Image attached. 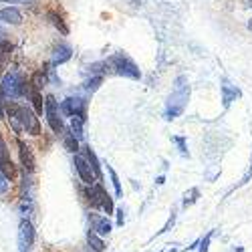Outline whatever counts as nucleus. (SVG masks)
I'll use <instances>...</instances> for the list:
<instances>
[{"label": "nucleus", "instance_id": "f257e3e1", "mask_svg": "<svg viewBox=\"0 0 252 252\" xmlns=\"http://www.w3.org/2000/svg\"><path fill=\"white\" fill-rule=\"evenodd\" d=\"M6 115L10 117V125L16 133H31V135H40V123L38 117L27 107V105H20L16 101H8L6 103Z\"/></svg>", "mask_w": 252, "mask_h": 252}, {"label": "nucleus", "instance_id": "f03ea898", "mask_svg": "<svg viewBox=\"0 0 252 252\" xmlns=\"http://www.w3.org/2000/svg\"><path fill=\"white\" fill-rule=\"evenodd\" d=\"M188 99H190V85H188V79L184 75H180L176 79V85H174V91L167 97V103H165V113L163 117L165 119H176L184 113L186 105H188Z\"/></svg>", "mask_w": 252, "mask_h": 252}, {"label": "nucleus", "instance_id": "7ed1b4c3", "mask_svg": "<svg viewBox=\"0 0 252 252\" xmlns=\"http://www.w3.org/2000/svg\"><path fill=\"white\" fill-rule=\"evenodd\" d=\"M0 89L4 93L6 103L8 101H16L18 97H23L29 93V85L25 83V79L20 77V73H6L0 81Z\"/></svg>", "mask_w": 252, "mask_h": 252}, {"label": "nucleus", "instance_id": "20e7f679", "mask_svg": "<svg viewBox=\"0 0 252 252\" xmlns=\"http://www.w3.org/2000/svg\"><path fill=\"white\" fill-rule=\"evenodd\" d=\"M109 67L117 73V75H121V77H127V79H141V71H139V67L135 65V63L127 57V55H123V53H117V55H113V57H109Z\"/></svg>", "mask_w": 252, "mask_h": 252}, {"label": "nucleus", "instance_id": "39448f33", "mask_svg": "<svg viewBox=\"0 0 252 252\" xmlns=\"http://www.w3.org/2000/svg\"><path fill=\"white\" fill-rule=\"evenodd\" d=\"M45 115H47V121H49L51 129L55 133H63V131H65V123H63V117H61L63 113H61L59 103H57V99L53 95H47L45 97Z\"/></svg>", "mask_w": 252, "mask_h": 252}, {"label": "nucleus", "instance_id": "423d86ee", "mask_svg": "<svg viewBox=\"0 0 252 252\" xmlns=\"http://www.w3.org/2000/svg\"><path fill=\"white\" fill-rule=\"evenodd\" d=\"M61 113L63 115H67V117H79L87 123V101L83 99V97H69L63 101L61 105Z\"/></svg>", "mask_w": 252, "mask_h": 252}, {"label": "nucleus", "instance_id": "0eeeda50", "mask_svg": "<svg viewBox=\"0 0 252 252\" xmlns=\"http://www.w3.org/2000/svg\"><path fill=\"white\" fill-rule=\"evenodd\" d=\"M18 252H31L32 244H34V228L31 224V220L23 218L18 224Z\"/></svg>", "mask_w": 252, "mask_h": 252}, {"label": "nucleus", "instance_id": "6e6552de", "mask_svg": "<svg viewBox=\"0 0 252 252\" xmlns=\"http://www.w3.org/2000/svg\"><path fill=\"white\" fill-rule=\"evenodd\" d=\"M0 172H2L10 182L16 178V165L10 158V152L6 148V141L2 139V135H0Z\"/></svg>", "mask_w": 252, "mask_h": 252}, {"label": "nucleus", "instance_id": "1a4fd4ad", "mask_svg": "<svg viewBox=\"0 0 252 252\" xmlns=\"http://www.w3.org/2000/svg\"><path fill=\"white\" fill-rule=\"evenodd\" d=\"M75 170H77V174H79L81 182H85L87 186L97 184V178H95V174H93V170H91L89 161H87L85 158H83V156H75Z\"/></svg>", "mask_w": 252, "mask_h": 252}, {"label": "nucleus", "instance_id": "9d476101", "mask_svg": "<svg viewBox=\"0 0 252 252\" xmlns=\"http://www.w3.org/2000/svg\"><path fill=\"white\" fill-rule=\"evenodd\" d=\"M18 156H20V165H23L25 174H32L34 172V154L31 150V145H27L25 141L18 139Z\"/></svg>", "mask_w": 252, "mask_h": 252}, {"label": "nucleus", "instance_id": "9b49d317", "mask_svg": "<svg viewBox=\"0 0 252 252\" xmlns=\"http://www.w3.org/2000/svg\"><path fill=\"white\" fill-rule=\"evenodd\" d=\"M89 220H91V230L95 234H99V236H107L109 232H111V222L107 220V216H97V214H91L89 216Z\"/></svg>", "mask_w": 252, "mask_h": 252}, {"label": "nucleus", "instance_id": "f8f14e48", "mask_svg": "<svg viewBox=\"0 0 252 252\" xmlns=\"http://www.w3.org/2000/svg\"><path fill=\"white\" fill-rule=\"evenodd\" d=\"M71 57H73V51H71L69 45H59V47H55V51H53L51 63H53V67H59V65H63V63H67Z\"/></svg>", "mask_w": 252, "mask_h": 252}, {"label": "nucleus", "instance_id": "ddd939ff", "mask_svg": "<svg viewBox=\"0 0 252 252\" xmlns=\"http://www.w3.org/2000/svg\"><path fill=\"white\" fill-rule=\"evenodd\" d=\"M83 154H85V159L89 161V165H91V170H93V174H95L97 182H101V180H103V174H101V163H99V159H97L95 152L89 148V145H85V148H83Z\"/></svg>", "mask_w": 252, "mask_h": 252}, {"label": "nucleus", "instance_id": "4468645a", "mask_svg": "<svg viewBox=\"0 0 252 252\" xmlns=\"http://www.w3.org/2000/svg\"><path fill=\"white\" fill-rule=\"evenodd\" d=\"M0 20L2 23H8V25H20L23 23V14H20L16 8H2L0 10Z\"/></svg>", "mask_w": 252, "mask_h": 252}, {"label": "nucleus", "instance_id": "2eb2a0df", "mask_svg": "<svg viewBox=\"0 0 252 252\" xmlns=\"http://www.w3.org/2000/svg\"><path fill=\"white\" fill-rule=\"evenodd\" d=\"M240 97V91L236 87H232L230 83H224L222 85V101H224V107H228L232 101H236Z\"/></svg>", "mask_w": 252, "mask_h": 252}, {"label": "nucleus", "instance_id": "dca6fc26", "mask_svg": "<svg viewBox=\"0 0 252 252\" xmlns=\"http://www.w3.org/2000/svg\"><path fill=\"white\" fill-rule=\"evenodd\" d=\"M29 95H31V101H32V107L36 113H43L45 109V103H43V95H40V89L38 87H29Z\"/></svg>", "mask_w": 252, "mask_h": 252}, {"label": "nucleus", "instance_id": "f3484780", "mask_svg": "<svg viewBox=\"0 0 252 252\" xmlns=\"http://www.w3.org/2000/svg\"><path fill=\"white\" fill-rule=\"evenodd\" d=\"M47 18L51 20V23H53V27H57L63 34H69V27L65 25V20H63V16L59 14V12H55V10H49L47 12Z\"/></svg>", "mask_w": 252, "mask_h": 252}, {"label": "nucleus", "instance_id": "a211bd4d", "mask_svg": "<svg viewBox=\"0 0 252 252\" xmlns=\"http://www.w3.org/2000/svg\"><path fill=\"white\" fill-rule=\"evenodd\" d=\"M87 242H89L91 250H95V252H103V250H105V242H103V238H101L99 234H95L93 230H89V234H87Z\"/></svg>", "mask_w": 252, "mask_h": 252}, {"label": "nucleus", "instance_id": "6ab92c4d", "mask_svg": "<svg viewBox=\"0 0 252 252\" xmlns=\"http://www.w3.org/2000/svg\"><path fill=\"white\" fill-rule=\"evenodd\" d=\"M63 143H65V148L71 152V154H77L79 152V139L71 133V131H65V137H63Z\"/></svg>", "mask_w": 252, "mask_h": 252}, {"label": "nucleus", "instance_id": "aec40b11", "mask_svg": "<svg viewBox=\"0 0 252 252\" xmlns=\"http://www.w3.org/2000/svg\"><path fill=\"white\" fill-rule=\"evenodd\" d=\"M83 125H85V121H83V119H79V117L71 119V133L77 139H83V135H85V133H83Z\"/></svg>", "mask_w": 252, "mask_h": 252}, {"label": "nucleus", "instance_id": "412c9836", "mask_svg": "<svg viewBox=\"0 0 252 252\" xmlns=\"http://www.w3.org/2000/svg\"><path fill=\"white\" fill-rule=\"evenodd\" d=\"M10 51H12V45L8 40H0V67L6 65V61L10 57Z\"/></svg>", "mask_w": 252, "mask_h": 252}, {"label": "nucleus", "instance_id": "4be33fe9", "mask_svg": "<svg viewBox=\"0 0 252 252\" xmlns=\"http://www.w3.org/2000/svg\"><path fill=\"white\" fill-rule=\"evenodd\" d=\"M101 83H103V75H95V77H91V79L85 81V89H87L89 93H93V91L99 89Z\"/></svg>", "mask_w": 252, "mask_h": 252}, {"label": "nucleus", "instance_id": "5701e85b", "mask_svg": "<svg viewBox=\"0 0 252 252\" xmlns=\"http://www.w3.org/2000/svg\"><path fill=\"white\" fill-rule=\"evenodd\" d=\"M198 196H200V192H198V188H192L190 192H186L184 194V208H188V206H192L196 200H198Z\"/></svg>", "mask_w": 252, "mask_h": 252}, {"label": "nucleus", "instance_id": "b1692460", "mask_svg": "<svg viewBox=\"0 0 252 252\" xmlns=\"http://www.w3.org/2000/svg\"><path fill=\"white\" fill-rule=\"evenodd\" d=\"M107 170H109V176H111V182H113V188H115V196H121L123 190H121V182H119L115 170H113V167H107Z\"/></svg>", "mask_w": 252, "mask_h": 252}, {"label": "nucleus", "instance_id": "393cba45", "mask_svg": "<svg viewBox=\"0 0 252 252\" xmlns=\"http://www.w3.org/2000/svg\"><path fill=\"white\" fill-rule=\"evenodd\" d=\"M8 186H10V180L0 172V194H6L8 192Z\"/></svg>", "mask_w": 252, "mask_h": 252}, {"label": "nucleus", "instance_id": "a878e982", "mask_svg": "<svg viewBox=\"0 0 252 252\" xmlns=\"http://www.w3.org/2000/svg\"><path fill=\"white\" fill-rule=\"evenodd\" d=\"M210 240H212V232H210L202 242H200V250L198 252H208V246H210Z\"/></svg>", "mask_w": 252, "mask_h": 252}, {"label": "nucleus", "instance_id": "bb28decb", "mask_svg": "<svg viewBox=\"0 0 252 252\" xmlns=\"http://www.w3.org/2000/svg\"><path fill=\"white\" fill-rule=\"evenodd\" d=\"M4 103H6V99H4V93H2V89H0V119H4V117H6V111H4Z\"/></svg>", "mask_w": 252, "mask_h": 252}, {"label": "nucleus", "instance_id": "cd10ccee", "mask_svg": "<svg viewBox=\"0 0 252 252\" xmlns=\"http://www.w3.org/2000/svg\"><path fill=\"white\" fill-rule=\"evenodd\" d=\"M174 141L180 145V154H182V156H188V150H186V139H184V137H176Z\"/></svg>", "mask_w": 252, "mask_h": 252}, {"label": "nucleus", "instance_id": "c85d7f7f", "mask_svg": "<svg viewBox=\"0 0 252 252\" xmlns=\"http://www.w3.org/2000/svg\"><path fill=\"white\" fill-rule=\"evenodd\" d=\"M174 222H176V214L172 212V218H170V220H167V224H165V226H163V228L159 230V234H163V232H167V230H170V226H174Z\"/></svg>", "mask_w": 252, "mask_h": 252}, {"label": "nucleus", "instance_id": "c756f323", "mask_svg": "<svg viewBox=\"0 0 252 252\" xmlns=\"http://www.w3.org/2000/svg\"><path fill=\"white\" fill-rule=\"evenodd\" d=\"M123 220H125V216H123V208H121V210H117V224L123 226Z\"/></svg>", "mask_w": 252, "mask_h": 252}, {"label": "nucleus", "instance_id": "7c9ffc66", "mask_svg": "<svg viewBox=\"0 0 252 252\" xmlns=\"http://www.w3.org/2000/svg\"><path fill=\"white\" fill-rule=\"evenodd\" d=\"M0 2H10V4H25V2H31V0H0Z\"/></svg>", "mask_w": 252, "mask_h": 252}, {"label": "nucleus", "instance_id": "2f4dec72", "mask_svg": "<svg viewBox=\"0 0 252 252\" xmlns=\"http://www.w3.org/2000/svg\"><path fill=\"white\" fill-rule=\"evenodd\" d=\"M250 176H252V165H250V170H248V172H246V176H244V178H242V182H240V184H246V182H248V180H250Z\"/></svg>", "mask_w": 252, "mask_h": 252}, {"label": "nucleus", "instance_id": "473e14b6", "mask_svg": "<svg viewBox=\"0 0 252 252\" xmlns=\"http://www.w3.org/2000/svg\"><path fill=\"white\" fill-rule=\"evenodd\" d=\"M244 6H248V8H252V0H244Z\"/></svg>", "mask_w": 252, "mask_h": 252}, {"label": "nucleus", "instance_id": "72a5a7b5", "mask_svg": "<svg viewBox=\"0 0 252 252\" xmlns=\"http://www.w3.org/2000/svg\"><path fill=\"white\" fill-rule=\"evenodd\" d=\"M2 36H4V31H2V27H0V40H4Z\"/></svg>", "mask_w": 252, "mask_h": 252}, {"label": "nucleus", "instance_id": "f704fd0d", "mask_svg": "<svg viewBox=\"0 0 252 252\" xmlns=\"http://www.w3.org/2000/svg\"><path fill=\"white\" fill-rule=\"evenodd\" d=\"M248 29H250V31H252V18H250V23H248Z\"/></svg>", "mask_w": 252, "mask_h": 252}]
</instances>
